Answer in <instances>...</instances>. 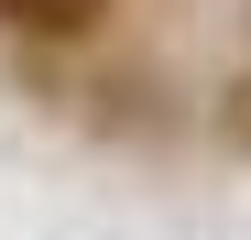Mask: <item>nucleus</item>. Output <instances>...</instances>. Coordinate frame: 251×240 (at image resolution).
Here are the masks:
<instances>
[{"label": "nucleus", "instance_id": "nucleus-1", "mask_svg": "<svg viewBox=\"0 0 251 240\" xmlns=\"http://www.w3.org/2000/svg\"><path fill=\"white\" fill-rule=\"evenodd\" d=\"M11 22H33V33H76V22H99V0H0Z\"/></svg>", "mask_w": 251, "mask_h": 240}]
</instances>
